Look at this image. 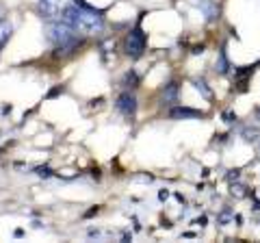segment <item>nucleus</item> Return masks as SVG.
I'll return each mask as SVG.
<instances>
[{
    "mask_svg": "<svg viewBox=\"0 0 260 243\" xmlns=\"http://www.w3.org/2000/svg\"><path fill=\"white\" fill-rule=\"evenodd\" d=\"M124 85L126 87H137V74L135 72H128V74L124 76Z\"/></svg>",
    "mask_w": 260,
    "mask_h": 243,
    "instance_id": "nucleus-15",
    "label": "nucleus"
},
{
    "mask_svg": "<svg viewBox=\"0 0 260 243\" xmlns=\"http://www.w3.org/2000/svg\"><path fill=\"white\" fill-rule=\"evenodd\" d=\"M11 37V24L9 22H0V46Z\"/></svg>",
    "mask_w": 260,
    "mask_h": 243,
    "instance_id": "nucleus-11",
    "label": "nucleus"
},
{
    "mask_svg": "<svg viewBox=\"0 0 260 243\" xmlns=\"http://www.w3.org/2000/svg\"><path fill=\"white\" fill-rule=\"evenodd\" d=\"M167 196H169L167 191H160V193H158V198H160V200H167Z\"/></svg>",
    "mask_w": 260,
    "mask_h": 243,
    "instance_id": "nucleus-19",
    "label": "nucleus"
},
{
    "mask_svg": "<svg viewBox=\"0 0 260 243\" xmlns=\"http://www.w3.org/2000/svg\"><path fill=\"white\" fill-rule=\"evenodd\" d=\"M145 44H148V39H145V33L141 28H133L128 33V37H126V42H124V50H126V54L128 56H141L143 54V50H145Z\"/></svg>",
    "mask_w": 260,
    "mask_h": 243,
    "instance_id": "nucleus-3",
    "label": "nucleus"
},
{
    "mask_svg": "<svg viewBox=\"0 0 260 243\" xmlns=\"http://www.w3.org/2000/svg\"><path fill=\"white\" fill-rule=\"evenodd\" d=\"M243 139L245 141H258L260 139L258 128H245V131H243Z\"/></svg>",
    "mask_w": 260,
    "mask_h": 243,
    "instance_id": "nucleus-14",
    "label": "nucleus"
},
{
    "mask_svg": "<svg viewBox=\"0 0 260 243\" xmlns=\"http://www.w3.org/2000/svg\"><path fill=\"white\" fill-rule=\"evenodd\" d=\"M176 98H178V85L169 83L165 87V92H162V100H165V102H176Z\"/></svg>",
    "mask_w": 260,
    "mask_h": 243,
    "instance_id": "nucleus-8",
    "label": "nucleus"
},
{
    "mask_svg": "<svg viewBox=\"0 0 260 243\" xmlns=\"http://www.w3.org/2000/svg\"><path fill=\"white\" fill-rule=\"evenodd\" d=\"M115 107H117V111L121 113L124 117H135V113H137V98L130 92H124L117 98V102H115Z\"/></svg>",
    "mask_w": 260,
    "mask_h": 243,
    "instance_id": "nucleus-4",
    "label": "nucleus"
},
{
    "mask_svg": "<svg viewBox=\"0 0 260 243\" xmlns=\"http://www.w3.org/2000/svg\"><path fill=\"white\" fill-rule=\"evenodd\" d=\"M0 22H3V13H0Z\"/></svg>",
    "mask_w": 260,
    "mask_h": 243,
    "instance_id": "nucleus-20",
    "label": "nucleus"
},
{
    "mask_svg": "<svg viewBox=\"0 0 260 243\" xmlns=\"http://www.w3.org/2000/svg\"><path fill=\"white\" fill-rule=\"evenodd\" d=\"M200 7H202V11L206 13V20H208V22H213V20L219 18V7H217L215 3H210V0H204V3H202Z\"/></svg>",
    "mask_w": 260,
    "mask_h": 243,
    "instance_id": "nucleus-7",
    "label": "nucleus"
},
{
    "mask_svg": "<svg viewBox=\"0 0 260 243\" xmlns=\"http://www.w3.org/2000/svg\"><path fill=\"white\" fill-rule=\"evenodd\" d=\"M193 85H195V89H198L202 96H204V98H213V92H210V89L206 87L204 80H193Z\"/></svg>",
    "mask_w": 260,
    "mask_h": 243,
    "instance_id": "nucleus-12",
    "label": "nucleus"
},
{
    "mask_svg": "<svg viewBox=\"0 0 260 243\" xmlns=\"http://www.w3.org/2000/svg\"><path fill=\"white\" fill-rule=\"evenodd\" d=\"M37 174H39V176H46V178H48V176H52L50 167H37Z\"/></svg>",
    "mask_w": 260,
    "mask_h": 243,
    "instance_id": "nucleus-16",
    "label": "nucleus"
},
{
    "mask_svg": "<svg viewBox=\"0 0 260 243\" xmlns=\"http://www.w3.org/2000/svg\"><path fill=\"white\" fill-rule=\"evenodd\" d=\"M46 37H48V42L59 46L61 50H70V48L76 46V31L72 28L70 24H65L63 20L48 24L46 26Z\"/></svg>",
    "mask_w": 260,
    "mask_h": 243,
    "instance_id": "nucleus-2",
    "label": "nucleus"
},
{
    "mask_svg": "<svg viewBox=\"0 0 260 243\" xmlns=\"http://www.w3.org/2000/svg\"><path fill=\"white\" fill-rule=\"evenodd\" d=\"M61 20L65 24H70L76 33H85V35L100 33L104 28L102 13L95 11L93 7H89L85 0H74L72 5L65 7L63 13H61Z\"/></svg>",
    "mask_w": 260,
    "mask_h": 243,
    "instance_id": "nucleus-1",
    "label": "nucleus"
},
{
    "mask_svg": "<svg viewBox=\"0 0 260 243\" xmlns=\"http://www.w3.org/2000/svg\"><path fill=\"white\" fill-rule=\"evenodd\" d=\"M223 117H225V122H228V124H230V122H234V119H237V115H232V113H223Z\"/></svg>",
    "mask_w": 260,
    "mask_h": 243,
    "instance_id": "nucleus-18",
    "label": "nucleus"
},
{
    "mask_svg": "<svg viewBox=\"0 0 260 243\" xmlns=\"http://www.w3.org/2000/svg\"><path fill=\"white\" fill-rule=\"evenodd\" d=\"M59 9H61V0H39V13L46 20L54 18L59 13Z\"/></svg>",
    "mask_w": 260,
    "mask_h": 243,
    "instance_id": "nucleus-6",
    "label": "nucleus"
},
{
    "mask_svg": "<svg viewBox=\"0 0 260 243\" xmlns=\"http://www.w3.org/2000/svg\"><path fill=\"white\" fill-rule=\"evenodd\" d=\"M169 117L172 119H202L204 117V113L189 109V107H176V109L169 111Z\"/></svg>",
    "mask_w": 260,
    "mask_h": 243,
    "instance_id": "nucleus-5",
    "label": "nucleus"
},
{
    "mask_svg": "<svg viewBox=\"0 0 260 243\" xmlns=\"http://www.w3.org/2000/svg\"><path fill=\"white\" fill-rule=\"evenodd\" d=\"M228 68H230V66H228V56H225V52L221 50V52L217 54V63H215V70L219 72V74H225V72H228Z\"/></svg>",
    "mask_w": 260,
    "mask_h": 243,
    "instance_id": "nucleus-9",
    "label": "nucleus"
},
{
    "mask_svg": "<svg viewBox=\"0 0 260 243\" xmlns=\"http://www.w3.org/2000/svg\"><path fill=\"white\" fill-rule=\"evenodd\" d=\"M230 191H232V196L234 198H247V187H245V185H241V183H232L230 185Z\"/></svg>",
    "mask_w": 260,
    "mask_h": 243,
    "instance_id": "nucleus-10",
    "label": "nucleus"
},
{
    "mask_svg": "<svg viewBox=\"0 0 260 243\" xmlns=\"http://www.w3.org/2000/svg\"><path fill=\"white\" fill-rule=\"evenodd\" d=\"M234 220V213H232V210L230 208H225V210H221V213H219V217H217V222L219 224H221V226H228V224H230Z\"/></svg>",
    "mask_w": 260,
    "mask_h": 243,
    "instance_id": "nucleus-13",
    "label": "nucleus"
},
{
    "mask_svg": "<svg viewBox=\"0 0 260 243\" xmlns=\"http://www.w3.org/2000/svg\"><path fill=\"white\" fill-rule=\"evenodd\" d=\"M59 94H63V87L59 85V87H54L50 94H48V98H54V96H59Z\"/></svg>",
    "mask_w": 260,
    "mask_h": 243,
    "instance_id": "nucleus-17",
    "label": "nucleus"
}]
</instances>
